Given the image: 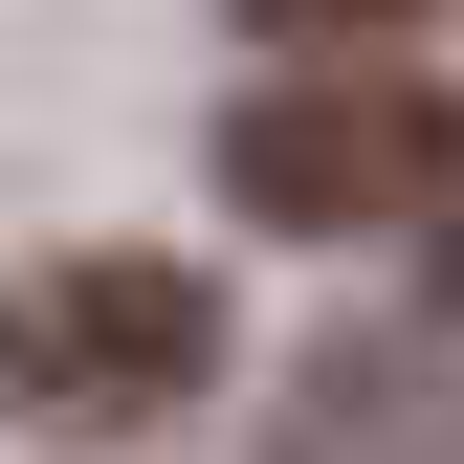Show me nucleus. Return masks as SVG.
Listing matches in <instances>:
<instances>
[{
	"instance_id": "obj_1",
	"label": "nucleus",
	"mask_w": 464,
	"mask_h": 464,
	"mask_svg": "<svg viewBox=\"0 0 464 464\" xmlns=\"http://www.w3.org/2000/svg\"><path fill=\"white\" fill-rule=\"evenodd\" d=\"M199 376H221V287L178 244H44L0 287V420H44V442H133Z\"/></svg>"
},
{
	"instance_id": "obj_2",
	"label": "nucleus",
	"mask_w": 464,
	"mask_h": 464,
	"mask_svg": "<svg viewBox=\"0 0 464 464\" xmlns=\"http://www.w3.org/2000/svg\"><path fill=\"white\" fill-rule=\"evenodd\" d=\"M221 199L287 221V244L442 221V199H464V89H420V67H287V89L221 111Z\"/></svg>"
},
{
	"instance_id": "obj_3",
	"label": "nucleus",
	"mask_w": 464,
	"mask_h": 464,
	"mask_svg": "<svg viewBox=\"0 0 464 464\" xmlns=\"http://www.w3.org/2000/svg\"><path fill=\"white\" fill-rule=\"evenodd\" d=\"M244 23H266V44H398L420 0H244Z\"/></svg>"
},
{
	"instance_id": "obj_4",
	"label": "nucleus",
	"mask_w": 464,
	"mask_h": 464,
	"mask_svg": "<svg viewBox=\"0 0 464 464\" xmlns=\"http://www.w3.org/2000/svg\"><path fill=\"white\" fill-rule=\"evenodd\" d=\"M442 310H464V199H442Z\"/></svg>"
}]
</instances>
